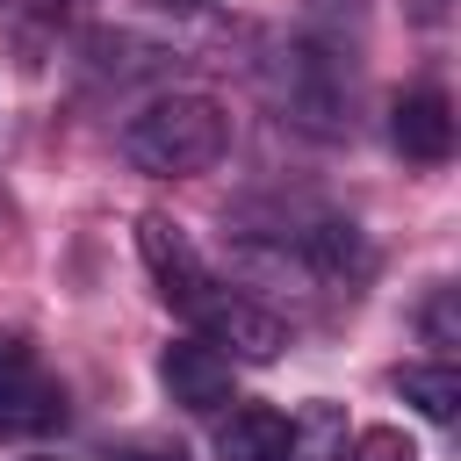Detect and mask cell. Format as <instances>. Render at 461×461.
Instances as JSON below:
<instances>
[{
	"instance_id": "4fadbf2b",
	"label": "cell",
	"mask_w": 461,
	"mask_h": 461,
	"mask_svg": "<svg viewBox=\"0 0 461 461\" xmlns=\"http://www.w3.org/2000/svg\"><path fill=\"white\" fill-rule=\"evenodd\" d=\"M425 339H432V346H454V288H439V295L425 303Z\"/></svg>"
},
{
	"instance_id": "5b68a950",
	"label": "cell",
	"mask_w": 461,
	"mask_h": 461,
	"mask_svg": "<svg viewBox=\"0 0 461 461\" xmlns=\"http://www.w3.org/2000/svg\"><path fill=\"white\" fill-rule=\"evenodd\" d=\"M137 252H144V274L158 281V295L187 317L209 288H216V274H209V259L194 252V238L173 223V216H137Z\"/></svg>"
},
{
	"instance_id": "277c9868",
	"label": "cell",
	"mask_w": 461,
	"mask_h": 461,
	"mask_svg": "<svg viewBox=\"0 0 461 461\" xmlns=\"http://www.w3.org/2000/svg\"><path fill=\"white\" fill-rule=\"evenodd\" d=\"M187 324H194L223 360H281V346H288V324H281L274 310H259L252 295H230V288H209V295L187 310Z\"/></svg>"
},
{
	"instance_id": "7a4b0ae2",
	"label": "cell",
	"mask_w": 461,
	"mask_h": 461,
	"mask_svg": "<svg viewBox=\"0 0 461 461\" xmlns=\"http://www.w3.org/2000/svg\"><path fill=\"white\" fill-rule=\"evenodd\" d=\"M346 101H353L346 43L295 36V43L281 50V108H288L310 137H339V130H346Z\"/></svg>"
},
{
	"instance_id": "9c48e42d",
	"label": "cell",
	"mask_w": 461,
	"mask_h": 461,
	"mask_svg": "<svg viewBox=\"0 0 461 461\" xmlns=\"http://www.w3.org/2000/svg\"><path fill=\"white\" fill-rule=\"evenodd\" d=\"M396 396H403L418 418L454 425V411H461V367H454V360H411V367H396Z\"/></svg>"
},
{
	"instance_id": "30bf717a",
	"label": "cell",
	"mask_w": 461,
	"mask_h": 461,
	"mask_svg": "<svg viewBox=\"0 0 461 461\" xmlns=\"http://www.w3.org/2000/svg\"><path fill=\"white\" fill-rule=\"evenodd\" d=\"M339 447H346L339 403H310L303 418H288V454L281 461H339Z\"/></svg>"
},
{
	"instance_id": "6da1fadb",
	"label": "cell",
	"mask_w": 461,
	"mask_h": 461,
	"mask_svg": "<svg viewBox=\"0 0 461 461\" xmlns=\"http://www.w3.org/2000/svg\"><path fill=\"white\" fill-rule=\"evenodd\" d=\"M230 151V115L216 94H158L144 101L130 122H122V158L151 180H187V173H209L216 158Z\"/></svg>"
},
{
	"instance_id": "ba28073f",
	"label": "cell",
	"mask_w": 461,
	"mask_h": 461,
	"mask_svg": "<svg viewBox=\"0 0 461 461\" xmlns=\"http://www.w3.org/2000/svg\"><path fill=\"white\" fill-rule=\"evenodd\" d=\"M288 454V411H267V403H245L223 418L216 432V461H281Z\"/></svg>"
},
{
	"instance_id": "8992f818",
	"label": "cell",
	"mask_w": 461,
	"mask_h": 461,
	"mask_svg": "<svg viewBox=\"0 0 461 461\" xmlns=\"http://www.w3.org/2000/svg\"><path fill=\"white\" fill-rule=\"evenodd\" d=\"M158 382H166V396H173L180 411H194V418L238 403V375H230V360H223L209 339H173V346L158 353Z\"/></svg>"
},
{
	"instance_id": "3957f363",
	"label": "cell",
	"mask_w": 461,
	"mask_h": 461,
	"mask_svg": "<svg viewBox=\"0 0 461 461\" xmlns=\"http://www.w3.org/2000/svg\"><path fill=\"white\" fill-rule=\"evenodd\" d=\"M0 432L7 439L65 432V382L36 360L22 331H0Z\"/></svg>"
},
{
	"instance_id": "7c38bea8",
	"label": "cell",
	"mask_w": 461,
	"mask_h": 461,
	"mask_svg": "<svg viewBox=\"0 0 461 461\" xmlns=\"http://www.w3.org/2000/svg\"><path fill=\"white\" fill-rule=\"evenodd\" d=\"M108 461H187V447L180 439H115Z\"/></svg>"
},
{
	"instance_id": "52a82bcc",
	"label": "cell",
	"mask_w": 461,
	"mask_h": 461,
	"mask_svg": "<svg viewBox=\"0 0 461 461\" xmlns=\"http://www.w3.org/2000/svg\"><path fill=\"white\" fill-rule=\"evenodd\" d=\"M389 144H396L411 166H447V158H454V101H447L439 86L396 94V108H389Z\"/></svg>"
},
{
	"instance_id": "8fae6325",
	"label": "cell",
	"mask_w": 461,
	"mask_h": 461,
	"mask_svg": "<svg viewBox=\"0 0 461 461\" xmlns=\"http://www.w3.org/2000/svg\"><path fill=\"white\" fill-rule=\"evenodd\" d=\"M339 461H418V447H411L396 425H367L360 439H346V447H339Z\"/></svg>"
}]
</instances>
